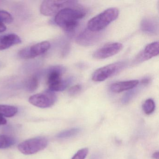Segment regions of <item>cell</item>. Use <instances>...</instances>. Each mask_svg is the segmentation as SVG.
I'll use <instances>...</instances> for the list:
<instances>
[{
    "label": "cell",
    "instance_id": "cell-1",
    "mask_svg": "<svg viewBox=\"0 0 159 159\" xmlns=\"http://www.w3.org/2000/svg\"><path fill=\"white\" fill-rule=\"evenodd\" d=\"M85 15L86 11L82 9L65 8L56 15L55 23L67 33L72 34L79 25L80 20Z\"/></svg>",
    "mask_w": 159,
    "mask_h": 159
},
{
    "label": "cell",
    "instance_id": "cell-2",
    "mask_svg": "<svg viewBox=\"0 0 159 159\" xmlns=\"http://www.w3.org/2000/svg\"><path fill=\"white\" fill-rule=\"evenodd\" d=\"M119 15L117 8H109L90 19L87 24V29L93 32H99L116 20Z\"/></svg>",
    "mask_w": 159,
    "mask_h": 159
},
{
    "label": "cell",
    "instance_id": "cell-3",
    "mask_svg": "<svg viewBox=\"0 0 159 159\" xmlns=\"http://www.w3.org/2000/svg\"><path fill=\"white\" fill-rule=\"evenodd\" d=\"M65 69L60 66L53 67L49 70L47 76V85L52 92H60L66 90L72 83L73 78L63 80L62 75Z\"/></svg>",
    "mask_w": 159,
    "mask_h": 159
},
{
    "label": "cell",
    "instance_id": "cell-4",
    "mask_svg": "<svg viewBox=\"0 0 159 159\" xmlns=\"http://www.w3.org/2000/svg\"><path fill=\"white\" fill-rule=\"evenodd\" d=\"M76 1H53L47 0L42 3L40 8L41 13L45 16L56 15L65 8L72 7L77 5Z\"/></svg>",
    "mask_w": 159,
    "mask_h": 159
},
{
    "label": "cell",
    "instance_id": "cell-5",
    "mask_svg": "<svg viewBox=\"0 0 159 159\" xmlns=\"http://www.w3.org/2000/svg\"><path fill=\"white\" fill-rule=\"evenodd\" d=\"M48 144L47 139L43 137H38L23 141L18 145V149L23 154L30 155L35 154L44 149Z\"/></svg>",
    "mask_w": 159,
    "mask_h": 159
},
{
    "label": "cell",
    "instance_id": "cell-6",
    "mask_svg": "<svg viewBox=\"0 0 159 159\" xmlns=\"http://www.w3.org/2000/svg\"><path fill=\"white\" fill-rule=\"evenodd\" d=\"M126 64L125 62H119L100 68L94 72L92 79L95 82L106 80L122 70Z\"/></svg>",
    "mask_w": 159,
    "mask_h": 159
},
{
    "label": "cell",
    "instance_id": "cell-7",
    "mask_svg": "<svg viewBox=\"0 0 159 159\" xmlns=\"http://www.w3.org/2000/svg\"><path fill=\"white\" fill-rule=\"evenodd\" d=\"M57 100L56 95L53 92L47 90L44 93L33 95L30 97L29 101L33 106L46 108L53 106Z\"/></svg>",
    "mask_w": 159,
    "mask_h": 159
},
{
    "label": "cell",
    "instance_id": "cell-8",
    "mask_svg": "<svg viewBox=\"0 0 159 159\" xmlns=\"http://www.w3.org/2000/svg\"><path fill=\"white\" fill-rule=\"evenodd\" d=\"M50 47L51 44L49 42H42L22 49L18 52V56L22 59H31L46 52Z\"/></svg>",
    "mask_w": 159,
    "mask_h": 159
},
{
    "label": "cell",
    "instance_id": "cell-9",
    "mask_svg": "<svg viewBox=\"0 0 159 159\" xmlns=\"http://www.w3.org/2000/svg\"><path fill=\"white\" fill-rule=\"evenodd\" d=\"M122 48V44L119 43H108L95 51L93 57L97 59H106L117 54Z\"/></svg>",
    "mask_w": 159,
    "mask_h": 159
},
{
    "label": "cell",
    "instance_id": "cell-10",
    "mask_svg": "<svg viewBox=\"0 0 159 159\" xmlns=\"http://www.w3.org/2000/svg\"><path fill=\"white\" fill-rule=\"evenodd\" d=\"M102 34L99 32H93L88 29H85L77 37L76 43L83 46L94 45L101 39Z\"/></svg>",
    "mask_w": 159,
    "mask_h": 159
},
{
    "label": "cell",
    "instance_id": "cell-11",
    "mask_svg": "<svg viewBox=\"0 0 159 159\" xmlns=\"http://www.w3.org/2000/svg\"><path fill=\"white\" fill-rule=\"evenodd\" d=\"M159 43L158 42H154L147 45L144 51L139 54L137 58V61L141 62L149 60L159 54Z\"/></svg>",
    "mask_w": 159,
    "mask_h": 159
},
{
    "label": "cell",
    "instance_id": "cell-12",
    "mask_svg": "<svg viewBox=\"0 0 159 159\" xmlns=\"http://www.w3.org/2000/svg\"><path fill=\"white\" fill-rule=\"evenodd\" d=\"M22 43V40L16 34H9L0 36V51L6 50Z\"/></svg>",
    "mask_w": 159,
    "mask_h": 159
},
{
    "label": "cell",
    "instance_id": "cell-13",
    "mask_svg": "<svg viewBox=\"0 0 159 159\" xmlns=\"http://www.w3.org/2000/svg\"><path fill=\"white\" fill-rule=\"evenodd\" d=\"M139 83L138 80L118 82L111 85L110 89L114 93H120L135 88Z\"/></svg>",
    "mask_w": 159,
    "mask_h": 159
},
{
    "label": "cell",
    "instance_id": "cell-14",
    "mask_svg": "<svg viewBox=\"0 0 159 159\" xmlns=\"http://www.w3.org/2000/svg\"><path fill=\"white\" fill-rule=\"evenodd\" d=\"M158 21L153 18L143 19L140 24V28L143 32L152 35L158 33Z\"/></svg>",
    "mask_w": 159,
    "mask_h": 159
},
{
    "label": "cell",
    "instance_id": "cell-15",
    "mask_svg": "<svg viewBox=\"0 0 159 159\" xmlns=\"http://www.w3.org/2000/svg\"><path fill=\"white\" fill-rule=\"evenodd\" d=\"M17 112L18 108L15 106L0 105V115L4 117H13Z\"/></svg>",
    "mask_w": 159,
    "mask_h": 159
},
{
    "label": "cell",
    "instance_id": "cell-16",
    "mask_svg": "<svg viewBox=\"0 0 159 159\" xmlns=\"http://www.w3.org/2000/svg\"><path fill=\"white\" fill-rule=\"evenodd\" d=\"M15 143V140L9 136L0 135V148L4 149L10 148Z\"/></svg>",
    "mask_w": 159,
    "mask_h": 159
},
{
    "label": "cell",
    "instance_id": "cell-17",
    "mask_svg": "<svg viewBox=\"0 0 159 159\" xmlns=\"http://www.w3.org/2000/svg\"><path fill=\"white\" fill-rule=\"evenodd\" d=\"M39 85V79L37 76H34L27 80L25 84V88L29 92H33L38 89Z\"/></svg>",
    "mask_w": 159,
    "mask_h": 159
},
{
    "label": "cell",
    "instance_id": "cell-18",
    "mask_svg": "<svg viewBox=\"0 0 159 159\" xmlns=\"http://www.w3.org/2000/svg\"><path fill=\"white\" fill-rule=\"evenodd\" d=\"M81 130L79 128H71L69 130H65L57 134V137L59 139H66L76 135L80 133Z\"/></svg>",
    "mask_w": 159,
    "mask_h": 159
},
{
    "label": "cell",
    "instance_id": "cell-19",
    "mask_svg": "<svg viewBox=\"0 0 159 159\" xmlns=\"http://www.w3.org/2000/svg\"><path fill=\"white\" fill-rule=\"evenodd\" d=\"M155 108V103L151 98L146 100L142 106L143 111L147 115L152 114L154 111Z\"/></svg>",
    "mask_w": 159,
    "mask_h": 159
},
{
    "label": "cell",
    "instance_id": "cell-20",
    "mask_svg": "<svg viewBox=\"0 0 159 159\" xmlns=\"http://www.w3.org/2000/svg\"><path fill=\"white\" fill-rule=\"evenodd\" d=\"M13 21V18L11 14L4 11L0 10V22L3 24H11Z\"/></svg>",
    "mask_w": 159,
    "mask_h": 159
},
{
    "label": "cell",
    "instance_id": "cell-21",
    "mask_svg": "<svg viewBox=\"0 0 159 159\" xmlns=\"http://www.w3.org/2000/svg\"><path fill=\"white\" fill-rule=\"evenodd\" d=\"M131 89L129 92H127V93L125 94L123 97L122 98V102L123 104H126L128 103V102H130V100L132 99V98H134V97L135 95L137 93L138 91V89L136 88V89Z\"/></svg>",
    "mask_w": 159,
    "mask_h": 159
},
{
    "label": "cell",
    "instance_id": "cell-22",
    "mask_svg": "<svg viewBox=\"0 0 159 159\" xmlns=\"http://www.w3.org/2000/svg\"><path fill=\"white\" fill-rule=\"evenodd\" d=\"M88 153L87 148L81 149L78 151L71 159H85Z\"/></svg>",
    "mask_w": 159,
    "mask_h": 159
},
{
    "label": "cell",
    "instance_id": "cell-23",
    "mask_svg": "<svg viewBox=\"0 0 159 159\" xmlns=\"http://www.w3.org/2000/svg\"><path fill=\"white\" fill-rule=\"evenodd\" d=\"M81 89L82 87L80 85H75L70 88L68 93L70 95L74 96L80 93Z\"/></svg>",
    "mask_w": 159,
    "mask_h": 159
},
{
    "label": "cell",
    "instance_id": "cell-24",
    "mask_svg": "<svg viewBox=\"0 0 159 159\" xmlns=\"http://www.w3.org/2000/svg\"><path fill=\"white\" fill-rule=\"evenodd\" d=\"M7 123V120L4 116L0 115V125H4Z\"/></svg>",
    "mask_w": 159,
    "mask_h": 159
},
{
    "label": "cell",
    "instance_id": "cell-25",
    "mask_svg": "<svg viewBox=\"0 0 159 159\" xmlns=\"http://www.w3.org/2000/svg\"><path fill=\"white\" fill-rule=\"evenodd\" d=\"M151 80L150 78H145V79H143L141 81V84L142 85H146L148 84L150 82Z\"/></svg>",
    "mask_w": 159,
    "mask_h": 159
},
{
    "label": "cell",
    "instance_id": "cell-26",
    "mask_svg": "<svg viewBox=\"0 0 159 159\" xmlns=\"http://www.w3.org/2000/svg\"><path fill=\"white\" fill-rule=\"evenodd\" d=\"M6 29L7 28H6L5 25L3 23H2L1 22H0V33L4 32Z\"/></svg>",
    "mask_w": 159,
    "mask_h": 159
},
{
    "label": "cell",
    "instance_id": "cell-27",
    "mask_svg": "<svg viewBox=\"0 0 159 159\" xmlns=\"http://www.w3.org/2000/svg\"><path fill=\"white\" fill-rule=\"evenodd\" d=\"M152 157L155 159H159V152H154L152 155Z\"/></svg>",
    "mask_w": 159,
    "mask_h": 159
}]
</instances>
